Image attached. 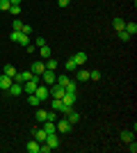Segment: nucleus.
<instances>
[{
	"instance_id": "f257e3e1",
	"label": "nucleus",
	"mask_w": 137,
	"mask_h": 153,
	"mask_svg": "<svg viewBox=\"0 0 137 153\" xmlns=\"http://www.w3.org/2000/svg\"><path fill=\"white\" fill-rule=\"evenodd\" d=\"M39 82H41V76H32V80L23 82V94H34V89H37Z\"/></svg>"
},
{
	"instance_id": "f03ea898",
	"label": "nucleus",
	"mask_w": 137,
	"mask_h": 153,
	"mask_svg": "<svg viewBox=\"0 0 137 153\" xmlns=\"http://www.w3.org/2000/svg\"><path fill=\"white\" fill-rule=\"evenodd\" d=\"M34 96H37V98H39L41 103L44 101H48V98H50V91H48V85H37V89H34Z\"/></svg>"
},
{
	"instance_id": "7ed1b4c3",
	"label": "nucleus",
	"mask_w": 137,
	"mask_h": 153,
	"mask_svg": "<svg viewBox=\"0 0 137 153\" xmlns=\"http://www.w3.org/2000/svg\"><path fill=\"white\" fill-rule=\"evenodd\" d=\"M76 101H78V94H76V91H64L62 103H64L66 108H73V105H76Z\"/></svg>"
},
{
	"instance_id": "20e7f679",
	"label": "nucleus",
	"mask_w": 137,
	"mask_h": 153,
	"mask_svg": "<svg viewBox=\"0 0 137 153\" xmlns=\"http://www.w3.org/2000/svg\"><path fill=\"white\" fill-rule=\"evenodd\" d=\"M32 76H34L32 71H23V73H16L12 80H14V82H21V85H23V82H27V80H32Z\"/></svg>"
},
{
	"instance_id": "39448f33",
	"label": "nucleus",
	"mask_w": 137,
	"mask_h": 153,
	"mask_svg": "<svg viewBox=\"0 0 137 153\" xmlns=\"http://www.w3.org/2000/svg\"><path fill=\"white\" fill-rule=\"evenodd\" d=\"M46 144L50 149H57L59 146V133H50V135H46Z\"/></svg>"
},
{
	"instance_id": "423d86ee",
	"label": "nucleus",
	"mask_w": 137,
	"mask_h": 153,
	"mask_svg": "<svg viewBox=\"0 0 137 153\" xmlns=\"http://www.w3.org/2000/svg\"><path fill=\"white\" fill-rule=\"evenodd\" d=\"M41 78H44V85H48V87H50V85L55 82V80H57V76H55V71H48V69H46L44 73H41Z\"/></svg>"
},
{
	"instance_id": "0eeeda50",
	"label": "nucleus",
	"mask_w": 137,
	"mask_h": 153,
	"mask_svg": "<svg viewBox=\"0 0 137 153\" xmlns=\"http://www.w3.org/2000/svg\"><path fill=\"white\" fill-rule=\"evenodd\" d=\"M55 128H57V133H69L73 126L69 123V119H59V121L55 123Z\"/></svg>"
},
{
	"instance_id": "6e6552de",
	"label": "nucleus",
	"mask_w": 137,
	"mask_h": 153,
	"mask_svg": "<svg viewBox=\"0 0 137 153\" xmlns=\"http://www.w3.org/2000/svg\"><path fill=\"white\" fill-rule=\"evenodd\" d=\"M30 71H32L34 76H41L46 71V64H44V59H39V62H32V66H30Z\"/></svg>"
},
{
	"instance_id": "1a4fd4ad",
	"label": "nucleus",
	"mask_w": 137,
	"mask_h": 153,
	"mask_svg": "<svg viewBox=\"0 0 137 153\" xmlns=\"http://www.w3.org/2000/svg\"><path fill=\"white\" fill-rule=\"evenodd\" d=\"M7 94H12V96H21V94H23V85H21V82H12V87L7 89Z\"/></svg>"
},
{
	"instance_id": "9d476101",
	"label": "nucleus",
	"mask_w": 137,
	"mask_h": 153,
	"mask_svg": "<svg viewBox=\"0 0 137 153\" xmlns=\"http://www.w3.org/2000/svg\"><path fill=\"white\" fill-rule=\"evenodd\" d=\"M12 82H14V80H12L9 76H5V73L0 76V89H2V91H7V89H9V87H12Z\"/></svg>"
},
{
	"instance_id": "9b49d317",
	"label": "nucleus",
	"mask_w": 137,
	"mask_h": 153,
	"mask_svg": "<svg viewBox=\"0 0 137 153\" xmlns=\"http://www.w3.org/2000/svg\"><path fill=\"white\" fill-rule=\"evenodd\" d=\"M87 57H89V55H87V53H76V55H73V62H76V66H82V64L87 62Z\"/></svg>"
},
{
	"instance_id": "f8f14e48",
	"label": "nucleus",
	"mask_w": 137,
	"mask_h": 153,
	"mask_svg": "<svg viewBox=\"0 0 137 153\" xmlns=\"http://www.w3.org/2000/svg\"><path fill=\"white\" fill-rule=\"evenodd\" d=\"M119 137H121V142H124V144H128V142L135 140V130H121V135H119Z\"/></svg>"
},
{
	"instance_id": "ddd939ff",
	"label": "nucleus",
	"mask_w": 137,
	"mask_h": 153,
	"mask_svg": "<svg viewBox=\"0 0 137 153\" xmlns=\"http://www.w3.org/2000/svg\"><path fill=\"white\" fill-rule=\"evenodd\" d=\"M39 144H41V142H37V140H34V137H32V140H30V142H27V144H25L27 153H39Z\"/></svg>"
},
{
	"instance_id": "4468645a",
	"label": "nucleus",
	"mask_w": 137,
	"mask_h": 153,
	"mask_svg": "<svg viewBox=\"0 0 137 153\" xmlns=\"http://www.w3.org/2000/svg\"><path fill=\"white\" fill-rule=\"evenodd\" d=\"M46 135H48V133H46L44 128H34V130H32V137L37 142H46Z\"/></svg>"
},
{
	"instance_id": "2eb2a0df",
	"label": "nucleus",
	"mask_w": 137,
	"mask_h": 153,
	"mask_svg": "<svg viewBox=\"0 0 137 153\" xmlns=\"http://www.w3.org/2000/svg\"><path fill=\"white\" fill-rule=\"evenodd\" d=\"M76 71H78V80H76V82H87V80H89V71L87 69H80L78 66Z\"/></svg>"
},
{
	"instance_id": "dca6fc26",
	"label": "nucleus",
	"mask_w": 137,
	"mask_h": 153,
	"mask_svg": "<svg viewBox=\"0 0 137 153\" xmlns=\"http://www.w3.org/2000/svg\"><path fill=\"white\" fill-rule=\"evenodd\" d=\"M41 128H44V130H46L48 135H50V133H57V128H55V121H50V119L41 123Z\"/></svg>"
},
{
	"instance_id": "f3484780",
	"label": "nucleus",
	"mask_w": 137,
	"mask_h": 153,
	"mask_svg": "<svg viewBox=\"0 0 137 153\" xmlns=\"http://www.w3.org/2000/svg\"><path fill=\"white\" fill-rule=\"evenodd\" d=\"M34 117H37V121H39V123H44L46 119H48V110H41V105H39V110L34 112Z\"/></svg>"
},
{
	"instance_id": "a211bd4d",
	"label": "nucleus",
	"mask_w": 137,
	"mask_h": 153,
	"mask_svg": "<svg viewBox=\"0 0 137 153\" xmlns=\"http://www.w3.org/2000/svg\"><path fill=\"white\" fill-rule=\"evenodd\" d=\"M66 119H69V123H71V126H76V123L80 121V114H78V112H73V110H71V112H69V117H66Z\"/></svg>"
},
{
	"instance_id": "6ab92c4d",
	"label": "nucleus",
	"mask_w": 137,
	"mask_h": 153,
	"mask_svg": "<svg viewBox=\"0 0 137 153\" xmlns=\"http://www.w3.org/2000/svg\"><path fill=\"white\" fill-rule=\"evenodd\" d=\"M124 30L128 32L130 37H135V34H137V25H135V23H133V21H130V23H126V27H124Z\"/></svg>"
},
{
	"instance_id": "aec40b11",
	"label": "nucleus",
	"mask_w": 137,
	"mask_h": 153,
	"mask_svg": "<svg viewBox=\"0 0 137 153\" xmlns=\"http://www.w3.org/2000/svg\"><path fill=\"white\" fill-rule=\"evenodd\" d=\"M27 103H30L32 108H39V105H41V101H39V98H37L34 94H27Z\"/></svg>"
},
{
	"instance_id": "412c9836",
	"label": "nucleus",
	"mask_w": 137,
	"mask_h": 153,
	"mask_svg": "<svg viewBox=\"0 0 137 153\" xmlns=\"http://www.w3.org/2000/svg\"><path fill=\"white\" fill-rule=\"evenodd\" d=\"M64 89L66 91H76V94H78V82H76V80H69V82L64 85Z\"/></svg>"
},
{
	"instance_id": "4be33fe9",
	"label": "nucleus",
	"mask_w": 137,
	"mask_h": 153,
	"mask_svg": "<svg viewBox=\"0 0 137 153\" xmlns=\"http://www.w3.org/2000/svg\"><path fill=\"white\" fill-rule=\"evenodd\" d=\"M44 64H46V69H48V71H55V69H57V59H53V57H48Z\"/></svg>"
},
{
	"instance_id": "5701e85b",
	"label": "nucleus",
	"mask_w": 137,
	"mask_h": 153,
	"mask_svg": "<svg viewBox=\"0 0 137 153\" xmlns=\"http://www.w3.org/2000/svg\"><path fill=\"white\" fill-rule=\"evenodd\" d=\"M2 73H5V76H9V78H14V76H16V69H14L12 64H5V71H2Z\"/></svg>"
},
{
	"instance_id": "b1692460",
	"label": "nucleus",
	"mask_w": 137,
	"mask_h": 153,
	"mask_svg": "<svg viewBox=\"0 0 137 153\" xmlns=\"http://www.w3.org/2000/svg\"><path fill=\"white\" fill-rule=\"evenodd\" d=\"M124 27H126V21H124V19H114V30L121 32Z\"/></svg>"
},
{
	"instance_id": "393cba45",
	"label": "nucleus",
	"mask_w": 137,
	"mask_h": 153,
	"mask_svg": "<svg viewBox=\"0 0 137 153\" xmlns=\"http://www.w3.org/2000/svg\"><path fill=\"white\" fill-rule=\"evenodd\" d=\"M39 51H41V59H48V57H50V55H53V53H50V48H48V46H41Z\"/></svg>"
},
{
	"instance_id": "a878e982",
	"label": "nucleus",
	"mask_w": 137,
	"mask_h": 153,
	"mask_svg": "<svg viewBox=\"0 0 137 153\" xmlns=\"http://www.w3.org/2000/svg\"><path fill=\"white\" fill-rule=\"evenodd\" d=\"M21 37H23V32H21V30H12V34H9V39H12V41H16V44H19Z\"/></svg>"
},
{
	"instance_id": "bb28decb",
	"label": "nucleus",
	"mask_w": 137,
	"mask_h": 153,
	"mask_svg": "<svg viewBox=\"0 0 137 153\" xmlns=\"http://www.w3.org/2000/svg\"><path fill=\"white\" fill-rule=\"evenodd\" d=\"M64 69H66V71H71V73H73V71L78 69V66H76V62H73V59H66V62H64Z\"/></svg>"
},
{
	"instance_id": "cd10ccee",
	"label": "nucleus",
	"mask_w": 137,
	"mask_h": 153,
	"mask_svg": "<svg viewBox=\"0 0 137 153\" xmlns=\"http://www.w3.org/2000/svg\"><path fill=\"white\" fill-rule=\"evenodd\" d=\"M89 80H94V82H98V80H101V71H89Z\"/></svg>"
},
{
	"instance_id": "c85d7f7f",
	"label": "nucleus",
	"mask_w": 137,
	"mask_h": 153,
	"mask_svg": "<svg viewBox=\"0 0 137 153\" xmlns=\"http://www.w3.org/2000/svg\"><path fill=\"white\" fill-rule=\"evenodd\" d=\"M12 30H23V21H21V19H14L12 21Z\"/></svg>"
},
{
	"instance_id": "c756f323",
	"label": "nucleus",
	"mask_w": 137,
	"mask_h": 153,
	"mask_svg": "<svg viewBox=\"0 0 137 153\" xmlns=\"http://www.w3.org/2000/svg\"><path fill=\"white\" fill-rule=\"evenodd\" d=\"M9 7H12L9 0H0V12H9Z\"/></svg>"
},
{
	"instance_id": "7c9ffc66",
	"label": "nucleus",
	"mask_w": 137,
	"mask_h": 153,
	"mask_svg": "<svg viewBox=\"0 0 137 153\" xmlns=\"http://www.w3.org/2000/svg\"><path fill=\"white\" fill-rule=\"evenodd\" d=\"M55 82H57V85H62V87H64V85L69 82V78H66L64 73H62V76H57V80H55Z\"/></svg>"
},
{
	"instance_id": "2f4dec72",
	"label": "nucleus",
	"mask_w": 137,
	"mask_h": 153,
	"mask_svg": "<svg viewBox=\"0 0 137 153\" xmlns=\"http://www.w3.org/2000/svg\"><path fill=\"white\" fill-rule=\"evenodd\" d=\"M9 14L19 16V14H21V5H12V7H9Z\"/></svg>"
},
{
	"instance_id": "473e14b6",
	"label": "nucleus",
	"mask_w": 137,
	"mask_h": 153,
	"mask_svg": "<svg viewBox=\"0 0 137 153\" xmlns=\"http://www.w3.org/2000/svg\"><path fill=\"white\" fill-rule=\"evenodd\" d=\"M34 46H37V48H41V46H48V44H46L44 37H37V39H34Z\"/></svg>"
},
{
	"instance_id": "72a5a7b5",
	"label": "nucleus",
	"mask_w": 137,
	"mask_h": 153,
	"mask_svg": "<svg viewBox=\"0 0 137 153\" xmlns=\"http://www.w3.org/2000/svg\"><path fill=\"white\" fill-rule=\"evenodd\" d=\"M117 34H119V39H121V41H128V39H130V34H128V32H126V30L117 32Z\"/></svg>"
},
{
	"instance_id": "f704fd0d",
	"label": "nucleus",
	"mask_w": 137,
	"mask_h": 153,
	"mask_svg": "<svg viewBox=\"0 0 137 153\" xmlns=\"http://www.w3.org/2000/svg\"><path fill=\"white\" fill-rule=\"evenodd\" d=\"M19 44H21V46H23V48H25V46H27V44H30V37H27V34H23V37H21V39H19Z\"/></svg>"
},
{
	"instance_id": "c9c22d12",
	"label": "nucleus",
	"mask_w": 137,
	"mask_h": 153,
	"mask_svg": "<svg viewBox=\"0 0 137 153\" xmlns=\"http://www.w3.org/2000/svg\"><path fill=\"white\" fill-rule=\"evenodd\" d=\"M21 32H23V34H32V25H27V23H23V30H21Z\"/></svg>"
},
{
	"instance_id": "e433bc0d",
	"label": "nucleus",
	"mask_w": 137,
	"mask_h": 153,
	"mask_svg": "<svg viewBox=\"0 0 137 153\" xmlns=\"http://www.w3.org/2000/svg\"><path fill=\"white\" fill-rule=\"evenodd\" d=\"M128 151H130V153H137V144H135V140L128 142Z\"/></svg>"
},
{
	"instance_id": "4c0bfd02",
	"label": "nucleus",
	"mask_w": 137,
	"mask_h": 153,
	"mask_svg": "<svg viewBox=\"0 0 137 153\" xmlns=\"http://www.w3.org/2000/svg\"><path fill=\"white\" fill-rule=\"evenodd\" d=\"M57 5L59 7H69V5H71V0H57Z\"/></svg>"
},
{
	"instance_id": "58836bf2",
	"label": "nucleus",
	"mask_w": 137,
	"mask_h": 153,
	"mask_svg": "<svg viewBox=\"0 0 137 153\" xmlns=\"http://www.w3.org/2000/svg\"><path fill=\"white\" fill-rule=\"evenodd\" d=\"M9 2H12V5H21V2H23V0H9Z\"/></svg>"
}]
</instances>
